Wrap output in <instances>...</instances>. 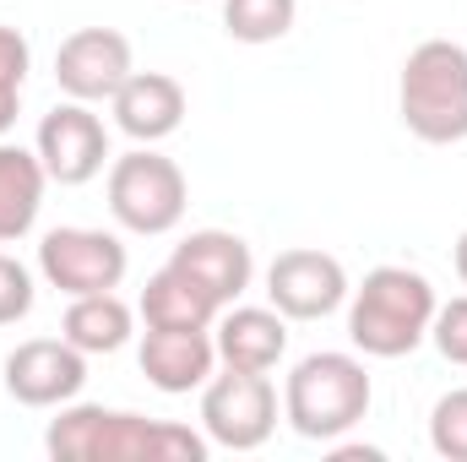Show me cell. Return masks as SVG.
<instances>
[{"label": "cell", "mask_w": 467, "mask_h": 462, "mask_svg": "<svg viewBox=\"0 0 467 462\" xmlns=\"http://www.w3.org/2000/svg\"><path fill=\"white\" fill-rule=\"evenodd\" d=\"M369 403H375V386H369L364 359L337 353V348L305 353L283 381V419L294 425V436L321 441V446L358 430Z\"/></svg>", "instance_id": "3"}, {"label": "cell", "mask_w": 467, "mask_h": 462, "mask_svg": "<svg viewBox=\"0 0 467 462\" xmlns=\"http://www.w3.org/2000/svg\"><path fill=\"white\" fill-rule=\"evenodd\" d=\"M397 115L430 147L467 142V49L451 38H424L408 49L397 77Z\"/></svg>", "instance_id": "4"}, {"label": "cell", "mask_w": 467, "mask_h": 462, "mask_svg": "<svg viewBox=\"0 0 467 462\" xmlns=\"http://www.w3.org/2000/svg\"><path fill=\"white\" fill-rule=\"evenodd\" d=\"M430 446L446 462H467V386L446 392L430 408Z\"/></svg>", "instance_id": "20"}, {"label": "cell", "mask_w": 467, "mask_h": 462, "mask_svg": "<svg viewBox=\"0 0 467 462\" xmlns=\"http://www.w3.org/2000/svg\"><path fill=\"white\" fill-rule=\"evenodd\" d=\"M213 343L218 364L272 375L288 353V316L272 305H223V316L213 321Z\"/></svg>", "instance_id": "13"}, {"label": "cell", "mask_w": 467, "mask_h": 462, "mask_svg": "<svg viewBox=\"0 0 467 462\" xmlns=\"http://www.w3.org/2000/svg\"><path fill=\"white\" fill-rule=\"evenodd\" d=\"M277 430V386L272 375L229 370L202 386V436L223 452H255Z\"/></svg>", "instance_id": "6"}, {"label": "cell", "mask_w": 467, "mask_h": 462, "mask_svg": "<svg viewBox=\"0 0 467 462\" xmlns=\"http://www.w3.org/2000/svg\"><path fill=\"white\" fill-rule=\"evenodd\" d=\"M299 0H223V33L234 44H277L294 33Z\"/></svg>", "instance_id": "19"}, {"label": "cell", "mask_w": 467, "mask_h": 462, "mask_svg": "<svg viewBox=\"0 0 467 462\" xmlns=\"http://www.w3.org/2000/svg\"><path fill=\"white\" fill-rule=\"evenodd\" d=\"M223 316V305L191 278V272H180L174 261L169 267H158L152 278H147V289H141V321L147 327H169V332H207L213 321Z\"/></svg>", "instance_id": "16"}, {"label": "cell", "mask_w": 467, "mask_h": 462, "mask_svg": "<svg viewBox=\"0 0 467 462\" xmlns=\"http://www.w3.org/2000/svg\"><path fill=\"white\" fill-rule=\"evenodd\" d=\"M136 332V310L119 299L115 289L109 294H77L60 316V338L71 348H82L88 359L93 353H119Z\"/></svg>", "instance_id": "18"}, {"label": "cell", "mask_w": 467, "mask_h": 462, "mask_svg": "<svg viewBox=\"0 0 467 462\" xmlns=\"http://www.w3.org/2000/svg\"><path fill=\"white\" fill-rule=\"evenodd\" d=\"M125 245L109 229H82V224H66V229H49L38 239V272L49 289H60L66 299L77 294H109L125 283Z\"/></svg>", "instance_id": "7"}, {"label": "cell", "mask_w": 467, "mask_h": 462, "mask_svg": "<svg viewBox=\"0 0 467 462\" xmlns=\"http://www.w3.org/2000/svg\"><path fill=\"white\" fill-rule=\"evenodd\" d=\"M180 272H191L218 305H234L244 289H250V278H255V256H250V245L229 229H196L185 234L180 245H174V256H169Z\"/></svg>", "instance_id": "15"}, {"label": "cell", "mask_w": 467, "mask_h": 462, "mask_svg": "<svg viewBox=\"0 0 467 462\" xmlns=\"http://www.w3.org/2000/svg\"><path fill=\"white\" fill-rule=\"evenodd\" d=\"M33 299H38V289H33V272H27L16 256H5V250H0V327H16V321H27Z\"/></svg>", "instance_id": "21"}, {"label": "cell", "mask_w": 467, "mask_h": 462, "mask_svg": "<svg viewBox=\"0 0 467 462\" xmlns=\"http://www.w3.org/2000/svg\"><path fill=\"white\" fill-rule=\"evenodd\" d=\"M430 343L441 348V359L467 364V294L451 305H435V321H430Z\"/></svg>", "instance_id": "22"}, {"label": "cell", "mask_w": 467, "mask_h": 462, "mask_svg": "<svg viewBox=\"0 0 467 462\" xmlns=\"http://www.w3.org/2000/svg\"><path fill=\"white\" fill-rule=\"evenodd\" d=\"M33 152H38L49 185H88L109 163V125L93 115V104L66 99V104H55L49 115L38 120Z\"/></svg>", "instance_id": "8"}, {"label": "cell", "mask_w": 467, "mask_h": 462, "mask_svg": "<svg viewBox=\"0 0 467 462\" xmlns=\"http://www.w3.org/2000/svg\"><path fill=\"white\" fill-rule=\"evenodd\" d=\"M27 66H33V49H27V38H22L16 27H5V22H0V88H16V93H22V82H27Z\"/></svg>", "instance_id": "23"}, {"label": "cell", "mask_w": 467, "mask_h": 462, "mask_svg": "<svg viewBox=\"0 0 467 462\" xmlns=\"http://www.w3.org/2000/svg\"><path fill=\"white\" fill-rule=\"evenodd\" d=\"M136 71L130 38L119 27H77L55 49V88L77 104H109Z\"/></svg>", "instance_id": "10"}, {"label": "cell", "mask_w": 467, "mask_h": 462, "mask_svg": "<svg viewBox=\"0 0 467 462\" xmlns=\"http://www.w3.org/2000/svg\"><path fill=\"white\" fill-rule=\"evenodd\" d=\"M44 452L60 462H207L213 441L174 419H147L104 403H66L44 430Z\"/></svg>", "instance_id": "1"}, {"label": "cell", "mask_w": 467, "mask_h": 462, "mask_svg": "<svg viewBox=\"0 0 467 462\" xmlns=\"http://www.w3.org/2000/svg\"><path fill=\"white\" fill-rule=\"evenodd\" d=\"M88 386V353L66 338H27L5 353V392L22 408H66Z\"/></svg>", "instance_id": "11"}, {"label": "cell", "mask_w": 467, "mask_h": 462, "mask_svg": "<svg viewBox=\"0 0 467 462\" xmlns=\"http://www.w3.org/2000/svg\"><path fill=\"white\" fill-rule=\"evenodd\" d=\"M435 283L419 267H375L348 289V338L364 359H402L430 338Z\"/></svg>", "instance_id": "2"}, {"label": "cell", "mask_w": 467, "mask_h": 462, "mask_svg": "<svg viewBox=\"0 0 467 462\" xmlns=\"http://www.w3.org/2000/svg\"><path fill=\"white\" fill-rule=\"evenodd\" d=\"M451 267H457V278H462V289H467V229L457 234V250H451Z\"/></svg>", "instance_id": "25"}, {"label": "cell", "mask_w": 467, "mask_h": 462, "mask_svg": "<svg viewBox=\"0 0 467 462\" xmlns=\"http://www.w3.org/2000/svg\"><path fill=\"white\" fill-rule=\"evenodd\" d=\"M109 110H115V125L136 147H158L185 125L191 104H185V88L169 71H130L125 88L109 99Z\"/></svg>", "instance_id": "12"}, {"label": "cell", "mask_w": 467, "mask_h": 462, "mask_svg": "<svg viewBox=\"0 0 467 462\" xmlns=\"http://www.w3.org/2000/svg\"><path fill=\"white\" fill-rule=\"evenodd\" d=\"M44 191H49V174H44L38 152L0 142V245L33 234L38 213H44Z\"/></svg>", "instance_id": "17"}, {"label": "cell", "mask_w": 467, "mask_h": 462, "mask_svg": "<svg viewBox=\"0 0 467 462\" xmlns=\"http://www.w3.org/2000/svg\"><path fill=\"white\" fill-rule=\"evenodd\" d=\"M136 359H141V375H147L163 397H185V392H202V386L213 381V370H218V343H213V327H207V332L147 327Z\"/></svg>", "instance_id": "14"}, {"label": "cell", "mask_w": 467, "mask_h": 462, "mask_svg": "<svg viewBox=\"0 0 467 462\" xmlns=\"http://www.w3.org/2000/svg\"><path fill=\"white\" fill-rule=\"evenodd\" d=\"M16 115H22V93L16 88H0V136L16 125Z\"/></svg>", "instance_id": "24"}, {"label": "cell", "mask_w": 467, "mask_h": 462, "mask_svg": "<svg viewBox=\"0 0 467 462\" xmlns=\"http://www.w3.org/2000/svg\"><path fill=\"white\" fill-rule=\"evenodd\" d=\"M191 202L185 169L163 158L158 147H130L125 158H109V213L125 234H169L180 229Z\"/></svg>", "instance_id": "5"}, {"label": "cell", "mask_w": 467, "mask_h": 462, "mask_svg": "<svg viewBox=\"0 0 467 462\" xmlns=\"http://www.w3.org/2000/svg\"><path fill=\"white\" fill-rule=\"evenodd\" d=\"M348 272L337 256L327 250H283L272 267H266V305L283 310L288 321H327L348 305Z\"/></svg>", "instance_id": "9"}]
</instances>
